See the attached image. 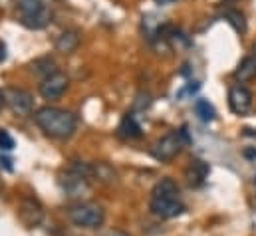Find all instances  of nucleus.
<instances>
[{
	"instance_id": "b1692460",
	"label": "nucleus",
	"mask_w": 256,
	"mask_h": 236,
	"mask_svg": "<svg viewBox=\"0 0 256 236\" xmlns=\"http://www.w3.org/2000/svg\"><path fill=\"white\" fill-rule=\"evenodd\" d=\"M252 56H254V58H256V44H254V46H252Z\"/></svg>"
},
{
	"instance_id": "0eeeda50",
	"label": "nucleus",
	"mask_w": 256,
	"mask_h": 236,
	"mask_svg": "<svg viewBox=\"0 0 256 236\" xmlns=\"http://www.w3.org/2000/svg\"><path fill=\"white\" fill-rule=\"evenodd\" d=\"M18 218L26 228H36L44 218V206L34 196H22L18 202Z\"/></svg>"
},
{
	"instance_id": "ddd939ff",
	"label": "nucleus",
	"mask_w": 256,
	"mask_h": 236,
	"mask_svg": "<svg viewBox=\"0 0 256 236\" xmlns=\"http://www.w3.org/2000/svg\"><path fill=\"white\" fill-rule=\"evenodd\" d=\"M118 133H120L124 139H139V137L143 135L141 125L137 123V119H135V116H133V114H128L126 118L122 119Z\"/></svg>"
},
{
	"instance_id": "6e6552de",
	"label": "nucleus",
	"mask_w": 256,
	"mask_h": 236,
	"mask_svg": "<svg viewBox=\"0 0 256 236\" xmlns=\"http://www.w3.org/2000/svg\"><path fill=\"white\" fill-rule=\"evenodd\" d=\"M4 104L18 116H30L34 110V98L30 92L20 88H8L4 92Z\"/></svg>"
},
{
	"instance_id": "6ab92c4d",
	"label": "nucleus",
	"mask_w": 256,
	"mask_h": 236,
	"mask_svg": "<svg viewBox=\"0 0 256 236\" xmlns=\"http://www.w3.org/2000/svg\"><path fill=\"white\" fill-rule=\"evenodd\" d=\"M0 149H2V151H12V149H14V139H12V135H10L8 131H4V129H0Z\"/></svg>"
},
{
	"instance_id": "423d86ee",
	"label": "nucleus",
	"mask_w": 256,
	"mask_h": 236,
	"mask_svg": "<svg viewBox=\"0 0 256 236\" xmlns=\"http://www.w3.org/2000/svg\"><path fill=\"white\" fill-rule=\"evenodd\" d=\"M189 143V135H187V129L183 127L181 131H173V133H167L165 137H161L153 147H151V155L157 159V161H173L181 151L183 147Z\"/></svg>"
},
{
	"instance_id": "4be33fe9",
	"label": "nucleus",
	"mask_w": 256,
	"mask_h": 236,
	"mask_svg": "<svg viewBox=\"0 0 256 236\" xmlns=\"http://www.w3.org/2000/svg\"><path fill=\"white\" fill-rule=\"evenodd\" d=\"M159 6H167V4H173V2H177V0H155Z\"/></svg>"
},
{
	"instance_id": "f8f14e48",
	"label": "nucleus",
	"mask_w": 256,
	"mask_h": 236,
	"mask_svg": "<svg viewBox=\"0 0 256 236\" xmlns=\"http://www.w3.org/2000/svg\"><path fill=\"white\" fill-rule=\"evenodd\" d=\"M80 46V32L78 30H66L56 40V50L60 54H72Z\"/></svg>"
},
{
	"instance_id": "f03ea898",
	"label": "nucleus",
	"mask_w": 256,
	"mask_h": 236,
	"mask_svg": "<svg viewBox=\"0 0 256 236\" xmlns=\"http://www.w3.org/2000/svg\"><path fill=\"white\" fill-rule=\"evenodd\" d=\"M34 119L38 123V127L48 135V137H54V139H68L72 137V133L76 131V125H78V119L72 112H66L60 108H40Z\"/></svg>"
},
{
	"instance_id": "39448f33",
	"label": "nucleus",
	"mask_w": 256,
	"mask_h": 236,
	"mask_svg": "<svg viewBox=\"0 0 256 236\" xmlns=\"http://www.w3.org/2000/svg\"><path fill=\"white\" fill-rule=\"evenodd\" d=\"M68 218L80 228H100L106 220V212L96 202H78L68 208Z\"/></svg>"
},
{
	"instance_id": "1a4fd4ad",
	"label": "nucleus",
	"mask_w": 256,
	"mask_h": 236,
	"mask_svg": "<svg viewBox=\"0 0 256 236\" xmlns=\"http://www.w3.org/2000/svg\"><path fill=\"white\" fill-rule=\"evenodd\" d=\"M228 108L234 116H246L252 110V94L244 86H232L228 90Z\"/></svg>"
},
{
	"instance_id": "2eb2a0df",
	"label": "nucleus",
	"mask_w": 256,
	"mask_h": 236,
	"mask_svg": "<svg viewBox=\"0 0 256 236\" xmlns=\"http://www.w3.org/2000/svg\"><path fill=\"white\" fill-rule=\"evenodd\" d=\"M30 70H32V74L34 76H40L42 80H46L48 76H52V74H56L58 70H56V62L52 58H38L34 60L32 64H30Z\"/></svg>"
},
{
	"instance_id": "412c9836",
	"label": "nucleus",
	"mask_w": 256,
	"mask_h": 236,
	"mask_svg": "<svg viewBox=\"0 0 256 236\" xmlns=\"http://www.w3.org/2000/svg\"><path fill=\"white\" fill-rule=\"evenodd\" d=\"M6 60V44L0 40V64Z\"/></svg>"
},
{
	"instance_id": "a211bd4d",
	"label": "nucleus",
	"mask_w": 256,
	"mask_h": 236,
	"mask_svg": "<svg viewBox=\"0 0 256 236\" xmlns=\"http://www.w3.org/2000/svg\"><path fill=\"white\" fill-rule=\"evenodd\" d=\"M194 114L198 116L200 121H204V123H208V121H212L214 116H216V112H214V108L206 102V100H196L194 102Z\"/></svg>"
},
{
	"instance_id": "9b49d317",
	"label": "nucleus",
	"mask_w": 256,
	"mask_h": 236,
	"mask_svg": "<svg viewBox=\"0 0 256 236\" xmlns=\"http://www.w3.org/2000/svg\"><path fill=\"white\" fill-rule=\"evenodd\" d=\"M208 173H210L208 163H204L200 159H192L191 163H189V167H187V171H185L187 180L191 182V186H200L206 180Z\"/></svg>"
},
{
	"instance_id": "393cba45",
	"label": "nucleus",
	"mask_w": 256,
	"mask_h": 236,
	"mask_svg": "<svg viewBox=\"0 0 256 236\" xmlns=\"http://www.w3.org/2000/svg\"><path fill=\"white\" fill-rule=\"evenodd\" d=\"M4 2H6V0H0V6H4Z\"/></svg>"
},
{
	"instance_id": "f257e3e1",
	"label": "nucleus",
	"mask_w": 256,
	"mask_h": 236,
	"mask_svg": "<svg viewBox=\"0 0 256 236\" xmlns=\"http://www.w3.org/2000/svg\"><path fill=\"white\" fill-rule=\"evenodd\" d=\"M185 202L179 198V186L175 180L171 178H161L153 190H151V198H149V210L151 214H155L157 218L169 220V218H177L185 212Z\"/></svg>"
},
{
	"instance_id": "5701e85b",
	"label": "nucleus",
	"mask_w": 256,
	"mask_h": 236,
	"mask_svg": "<svg viewBox=\"0 0 256 236\" xmlns=\"http://www.w3.org/2000/svg\"><path fill=\"white\" fill-rule=\"evenodd\" d=\"M4 106V92H0V108Z\"/></svg>"
},
{
	"instance_id": "4468645a",
	"label": "nucleus",
	"mask_w": 256,
	"mask_h": 236,
	"mask_svg": "<svg viewBox=\"0 0 256 236\" xmlns=\"http://www.w3.org/2000/svg\"><path fill=\"white\" fill-rule=\"evenodd\" d=\"M234 78H236L240 84L254 80L256 78V58L254 56H248V58H244L240 64H238V68L234 70Z\"/></svg>"
},
{
	"instance_id": "dca6fc26",
	"label": "nucleus",
	"mask_w": 256,
	"mask_h": 236,
	"mask_svg": "<svg viewBox=\"0 0 256 236\" xmlns=\"http://www.w3.org/2000/svg\"><path fill=\"white\" fill-rule=\"evenodd\" d=\"M224 20H228V24L238 32V34H244L246 32V20H244V14L240 10H234V8H226L222 12Z\"/></svg>"
},
{
	"instance_id": "9d476101",
	"label": "nucleus",
	"mask_w": 256,
	"mask_h": 236,
	"mask_svg": "<svg viewBox=\"0 0 256 236\" xmlns=\"http://www.w3.org/2000/svg\"><path fill=\"white\" fill-rule=\"evenodd\" d=\"M68 86H70L68 76L62 74V72H56V74L48 76L46 80H42V84H40V96L44 100H56V98L64 96Z\"/></svg>"
},
{
	"instance_id": "a878e982",
	"label": "nucleus",
	"mask_w": 256,
	"mask_h": 236,
	"mask_svg": "<svg viewBox=\"0 0 256 236\" xmlns=\"http://www.w3.org/2000/svg\"><path fill=\"white\" fill-rule=\"evenodd\" d=\"M114 236H126V234H114Z\"/></svg>"
},
{
	"instance_id": "f3484780",
	"label": "nucleus",
	"mask_w": 256,
	"mask_h": 236,
	"mask_svg": "<svg viewBox=\"0 0 256 236\" xmlns=\"http://www.w3.org/2000/svg\"><path fill=\"white\" fill-rule=\"evenodd\" d=\"M98 178L102 182H114L116 180V171L108 163H96L92 165V178Z\"/></svg>"
},
{
	"instance_id": "7ed1b4c3",
	"label": "nucleus",
	"mask_w": 256,
	"mask_h": 236,
	"mask_svg": "<svg viewBox=\"0 0 256 236\" xmlns=\"http://www.w3.org/2000/svg\"><path fill=\"white\" fill-rule=\"evenodd\" d=\"M16 12L22 26L42 30L52 22V8L44 0H16Z\"/></svg>"
},
{
	"instance_id": "20e7f679",
	"label": "nucleus",
	"mask_w": 256,
	"mask_h": 236,
	"mask_svg": "<svg viewBox=\"0 0 256 236\" xmlns=\"http://www.w3.org/2000/svg\"><path fill=\"white\" fill-rule=\"evenodd\" d=\"M90 178H92V165L74 161L62 177V186L68 196H82L90 192Z\"/></svg>"
},
{
	"instance_id": "aec40b11",
	"label": "nucleus",
	"mask_w": 256,
	"mask_h": 236,
	"mask_svg": "<svg viewBox=\"0 0 256 236\" xmlns=\"http://www.w3.org/2000/svg\"><path fill=\"white\" fill-rule=\"evenodd\" d=\"M149 106H151V98H149V94H139L137 100H135V104H133V108H135L137 112H145Z\"/></svg>"
}]
</instances>
